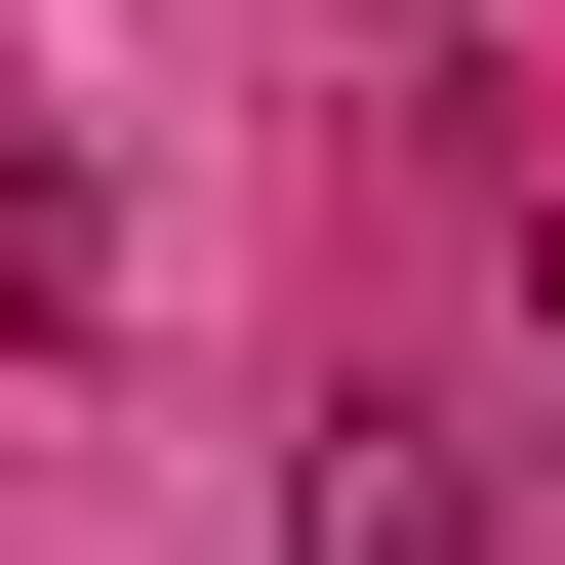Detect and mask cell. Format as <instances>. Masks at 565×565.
<instances>
[{"label": "cell", "mask_w": 565, "mask_h": 565, "mask_svg": "<svg viewBox=\"0 0 565 565\" xmlns=\"http://www.w3.org/2000/svg\"><path fill=\"white\" fill-rule=\"evenodd\" d=\"M282 565H484V404H323V445H282Z\"/></svg>", "instance_id": "obj_1"}, {"label": "cell", "mask_w": 565, "mask_h": 565, "mask_svg": "<svg viewBox=\"0 0 565 565\" xmlns=\"http://www.w3.org/2000/svg\"><path fill=\"white\" fill-rule=\"evenodd\" d=\"M364 41H445V0H364Z\"/></svg>", "instance_id": "obj_2"}]
</instances>
